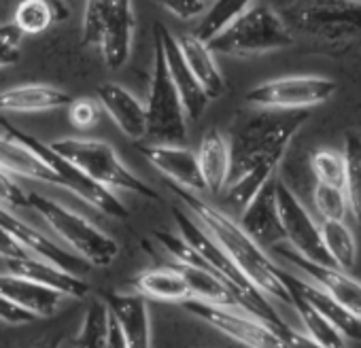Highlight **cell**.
<instances>
[{
  "label": "cell",
  "mask_w": 361,
  "mask_h": 348,
  "mask_svg": "<svg viewBox=\"0 0 361 348\" xmlns=\"http://www.w3.org/2000/svg\"><path fill=\"white\" fill-rule=\"evenodd\" d=\"M279 333L283 335V340L287 342V346H289V348H327V346H323V344H319V342L310 340L306 333H302V331H298V329L289 327L287 323H285L283 327H279Z\"/></svg>",
  "instance_id": "43"
},
{
  "label": "cell",
  "mask_w": 361,
  "mask_h": 348,
  "mask_svg": "<svg viewBox=\"0 0 361 348\" xmlns=\"http://www.w3.org/2000/svg\"><path fill=\"white\" fill-rule=\"evenodd\" d=\"M170 192L178 196V200L185 204L192 217L204 228V232L228 253V257L262 293L283 304H291V293L283 282V270L272 263L264 247H259L238 221H234L217 206L209 204L198 192L178 187L174 183H170Z\"/></svg>",
  "instance_id": "3"
},
{
  "label": "cell",
  "mask_w": 361,
  "mask_h": 348,
  "mask_svg": "<svg viewBox=\"0 0 361 348\" xmlns=\"http://www.w3.org/2000/svg\"><path fill=\"white\" fill-rule=\"evenodd\" d=\"M7 268L11 274L24 276L28 280L41 282L45 287H51L60 293H64L66 297H85L90 293V285L87 280H83L79 274L66 272L54 263H47L35 255L24 257V259H7Z\"/></svg>",
  "instance_id": "23"
},
{
  "label": "cell",
  "mask_w": 361,
  "mask_h": 348,
  "mask_svg": "<svg viewBox=\"0 0 361 348\" xmlns=\"http://www.w3.org/2000/svg\"><path fill=\"white\" fill-rule=\"evenodd\" d=\"M75 98L54 85L22 83L0 92V113H47L68 108Z\"/></svg>",
  "instance_id": "22"
},
{
  "label": "cell",
  "mask_w": 361,
  "mask_h": 348,
  "mask_svg": "<svg viewBox=\"0 0 361 348\" xmlns=\"http://www.w3.org/2000/svg\"><path fill=\"white\" fill-rule=\"evenodd\" d=\"M306 121V111H262L236 128L230 138L232 168L224 192L232 204L245 209L274 179L289 142Z\"/></svg>",
  "instance_id": "1"
},
{
  "label": "cell",
  "mask_w": 361,
  "mask_h": 348,
  "mask_svg": "<svg viewBox=\"0 0 361 348\" xmlns=\"http://www.w3.org/2000/svg\"><path fill=\"white\" fill-rule=\"evenodd\" d=\"M0 204L11 209H30L28 194L11 179V172L0 168Z\"/></svg>",
  "instance_id": "40"
},
{
  "label": "cell",
  "mask_w": 361,
  "mask_h": 348,
  "mask_svg": "<svg viewBox=\"0 0 361 348\" xmlns=\"http://www.w3.org/2000/svg\"><path fill=\"white\" fill-rule=\"evenodd\" d=\"M183 306L190 314L198 316L200 321L215 327L224 335L236 340L238 344H245L249 348H289L276 327L249 312L213 306L198 299H190Z\"/></svg>",
  "instance_id": "11"
},
{
  "label": "cell",
  "mask_w": 361,
  "mask_h": 348,
  "mask_svg": "<svg viewBox=\"0 0 361 348\" xmlns=\"http://www.w3.org/2000/svg\"><path fill=\"white\" fill-rule=\"evenodd\" d=\"M153 32H155V39L164 47V56H166V62H168V70L172 75V81H174L180 98H183L188 117L192 121H198L204 115V111H207V106L211 102L209 94L204 92V87L200 85V81L192 73V68L185 62L183 54H180V47H178L176 37L161 22H157L153 26Z\"/></svg>",
  "instance_id": "15"
},
{
  "label": "cell",
  "mask_w": 361,
  "mask_h": 348,
  "mask_svg": "<svg viewBox=\"0 0 361 348\" xmlns=\"http://www.w3.org/2000/svg\"><path fill=\"white\" fill-rule=\"evenodd\" d=\"M336 83L317 75H291L266 81L247 92V100L262 111H306L327 102Z\"/></svg>",
  "instance_id": "10"
},
{
  "label": "cell",
  "mask_w": 361,
  "mask_h": 348,
  "mask_svg": "<svg viewBox=\"0 0 361 348\" xmlns=\"http://www.w3.org/2000/svg\"><path fill=\"white\" fill-rule=\"evenodd\" d=\"M276 181L279 179H270L257 192V196L243 209V217H240V225L245 228V232L264 249L266 247L276 249L287 240L279 213Z\"/></svg>",
  "instance_id": "16"
},
{
  "label": "cell",
  "mask_w": 361,
  "mask_h": 348,
  "mask_svg": "<svg viewBox=\"0 0 361 348\" xmlns=\"http://www.w3.org/2000/svg\"><path fill=\"white\" fill-rule=\"evenodd\" d=\"M134 32H136V15H134L132 0H113L98 43L102 60L111 70H119L130 60Z\"/></svg>",
  "instance_id": "17"
},
{
  "label": "cell",
  "mask_w": 361,
  "mask_h": 348,
  "mask_svg": "<svg viewBox=\"0 0 361 348\" xmlns=\"http://www.w3.org/2000/svg\"><path fill=\"white\" fill-rule=\"evenodd\" d=\"M293 45V32L285 18L268 5H253L224 32L209 41L215 54L230 58H251L281 51Z\"/></svg>",
  "instance_id": "5"
},
{
  "label": "cell",
  "mask_w": 361,
  "mask_h": 348,
  "mask_svg": "<svg viewBox=\"0 0 361 348\" xmlns=\"http://www.w3.org/2000/svg\"><path fill=\"white\" fill-rule=\"evenodd\" d=\"M274 251L285 261L293 263L300 272H304L325 293H329L334 299H338L348 312H353L357 318H361V282L359 280H355L353 276H348L340 268H329V266L314 263V261L306 259L304 255H300L298 251L287 249L283 244L276 247Z\"/></svg>",
  "instance_id": "14"
},
{
  "label": "cell",
  "mask_w": 361,
  "mask_h": 348,
  "mask_svg": "<svg viewBox=\"0 0 361 348\" xmlns=\"http://www.w3.org/2000/svg\"><path fill=\"white\" fill-rule=\"evenodd\" d=\"M109 321L111 312L102 297L87 306L83 325L73 340L75 348H109Z\"/></svg>",
  "instance_id": "33"
},
{
  "label": "cell",
  "mask_w": 361,
  "mask_h": 348,
  "mask_svg": "<svg viewBox=\"0 0 361 348\" xmlns=\"http://www.w3.org/2000/svg\"><path fill=\"white\" fill-rule=\"evenodd\" d=\"M0 168H5L7 172L30 179V181H41V183L60 187L58 174L32 149L11 138L9 134L0 136Z\"/></svg>",
  "instance_id": "26"
},
{
  "label": "cell",
  "mask_w": 361,
  "mask_h": 348,
  "mask_svg": "<svg viewBox=\"0 0 361 348\" xmlns=\"http://www.w3.org/2000/svg\"><path fill=\"white\" fill-rule=\"evenodd\" d=\"M58 346H60V337L54 335V337H43V340H39V342L32 344L30 348H58Z\"/></svg>",
  "instance_id": "45"
},
{
  "label": "cell",
  "mask_w": 361,
  "mask_h": 348,
  "mask_svg": "<svg viewBox=\"0 0 361 348\" xmlns=\"http://www.w3.org/2000/svg\"><path fill=\"white\" fill-rule=\"evenodd\" d=\"M22 30L11 22L0 26V68L11 66L20 60V41H22Z\"/></svg>",
  "instance_id": "39"
},
{
  "label": "cell",
  "mask_w": 361,
  "mask_h": 348,
  "mask_svg": "<svg viewBox=\"0 0 361 348\" xmlns=\"http://www.w3.org/2000/svg\"><path fill=\"white\" fill-rule=\"evenodd\" d=\"M132 285L136 293L149 299H157V302H183L185 304L192 299V291L185 278L170 263L140 272L138 276H134Z\"/></svg>",
  "instance_id": "28"
},
{
  "label": "cell",
  "mask_w": 361,
  "mask_h": 348,
  "mask_svg": "<svg viewBox=\"0 0 361 348\" xmlns=\"http://www.w3.org/2000/svg\"><path fill=\"white\" fill-rule=\"evenodd\" d=\"M138 151L147 157V161L161 172L164 177L178 185L192 192H207V183L200 170L198 153L188 149L185 144H138Z\"/></svg>",
  "instance_id": "13"
},
{
  "label": "cell",
  "mask_w": 361,
  "mask_h": 348,
  "mask_svg": "<svg viewBox=\"0 0 361 348\" xmlns=\"http://www.w3.org/2000/svg\"><path fill=\"white\" fill-rule=\"evenodd\" d=\"M198 161L207 183V192L219 196L226 192L230 168H232V149L230 138H226L219 130H209L198 149Z\"/></svg>",
  "instance_id": "25"
},
{
  "label": "cell",
  "mask_w": 361,
  "mask_h": 348,
  "mask_svg": "<svg viewBox=\"0 0 361 348\" xmlns=\"http://www.w3.org/2000/svg\"><path fill=\"white\" fill-rule=\"evenodd\" d=\"M30 209L37 211L45 223L87 263L96 268H106L119 255V244L98 225H94L83 215L49 200L41 194H28Z\"/></svg>",
  "instance_id": "8"
},
{
  "label": "cell",
  "mask_w": 361,
  "mask_h": 348,
  "mask_svg": "<svg viewBox=\"0 0 361 348\" xmlns=\"http://www.w3.org/2000/svg\"><path fill=\"white\" fill-rule=\"evenodd\" d=\"M283 282L289 293L302 295L314 310H319L344 337L361 340V318H357L353 312H348L338 299H334L329 293H325L319 285L302 280L289 272L283 270Z\"/></svg>",
  "instance_id": "20"
},
{
  "label": "cell",
  "mask_w": 361,
  "mask_h": 348,
  "mask_svg": "<svg viewBox=\"0 0 361 348\" xmlns=\"http://www.w3.org/2000/svg\"><path fill=\"white\" fill-rule=\"evenodd\" d=\"M291 306L295 308V312L304 325V331L310 340H314L327 348H344V335L319 310H314L302 295L291 293Z\"/></svg>",
  "instance_id": "31"
},
{
  "label": "cell",
  "mask_w": 361,
  "mask_h": 348,
  "mask_svg": "<svg viewBox=\"0 0 361 348\" xmlns=\"http://www.w3.org/2000/svg\"><path fill=\"white\" fill-rule=\"evenodd\" d=\"M30 255L32 253L20 240H16L3 225H0V257L7 261V259H24Z\"/></svg>",
  "instance_id": "41"
},
{
  "label": "cell",
  "mask_w": 361,
  "mask_h": 348,
  "mask_svg": "<svg viewBox=\"0 0 361 348\" xmlns=\"http://www.w3.org/2000/svg\"><path fill=\"white\" fill-rule=\"evenodd\" d=\"M153 3L183 22L202 18L211 7V0H153Z\"/></svg>",
  "instance_id": "38"
},
{
  "label": "cell",
  "mask_w": 361,
  "mask_h": 348,
  "mask_svg": "<svg viewBox=\"0 0 361 348\" xmlns=\"http://www.w3.org/2000/svg\"><path fill=\"white\" fill-rule=\"evenodd\" d=\"M170 266H174L180 276L185 278L190 291H192V299L198 302H207L213 306H224V308H232V310H240L245 312L240 299L236 297V293L215 274H211L209 270L196 266V263H180V261H170Z\"/></svg>",
  "instance_id": "27"
},
{
  "label": "cell",
  "mask_w": 361,
  "mask_h": 348,
  "mask_svg": "<svg viewBox=\"0 0 361 348\" xmlns=\"http://www.w3.org/2000/svg\"><path fill=\"white\" fill-rule=\"evenodd\" d=\"M291 32L323 45L361 41V0H293L283 13Z\"/></svg>",
  "instance_id": "4"
},
{
  "label": "cell",
  "mask_w": 361,
  "mask_h": 348,
  "mask_svg": "<svg viewBox=\"0 0 361 348\" xmlns=\"http://www.w3.org/2000/svg\"><path fill=\"white\" fill-rule=\"evenodd\" d=\"M310 168L317 177V183L344 187L346 183V163L344 155L334 149H319L310 157Z\"/></svg>",
  "instance_id": "34"
},
{
  "label": "cell",
  "mask_w": 361,
  "mask_h": 348,
  "mask_svg": "<svg viewBox=\"0 0 361 348\" xmlns=\"http://www.w3.org/2000/svg\"><path fill=\"white\" fill-rule=\"evenodd\" d=\"M321 236L336 266L344 272L353 270L357 263V242L346 221H323Z\"/></svg>",
  "instance_id": "32"
},
{
  "label": "cell",
  "mask_w": 361,
  "mask_h": 348,
  "mask_svg": "<svg viewBox=\"0 0 361 348\" xmlns=\"http://www.w3.org/2000/svg\"><path fill=\"white\" fill-rule=\"evenodd\" d=\"M119 323L130 348H151V323L147 297L140 293L106 291L100 295Z\"/></svg>",
  "instance_id": "19"
},
{
  "label": "cell",
  "mask_w": 361,
  "mask_h": 348,
  "mask_svg": "<svg viewBox=\"0 0 361 348\" xmlns=\"http://www.w3.org/2000/svg\"><path fill=\"white\" fill-rule=\"evenodd\" d=\"M312 200H314V209L323 217V221H344L346 215L350 213L344 187L317 183Z\"/></svg>",
  "instance_id": "35"
},
{
  "label": "cell",
  "mask_w": 361,
  "mask_h": 348,
  "mask_svg": "<svg viewBox=\"0 0 361 348\" xmlns=\"http://www.w3.org/2000/svg\"><path fill=\"white\" fill-rule=\"evenodd\" d=\"M176 41L180 47V54H183L185 62L190 64L192 73L196 75V79L209 94V98L215 100V98L224 96L226 79L215 60V51L209 47V43L202 41L200 37H196V32H183L176 37Z\"/></svg>",
  "instance_id": "24"
},
{
  "label": "cell",
  "mask_w": 361,
  "mask_h": 348,
  "mask_svg": "<svg viewBox=\"0 0 361 348\" xmlns=\"http://www.w3.org/2000/svg\"><path fill=\"white\" fill-rule=\"evenodd\" d=\"M0 295L13 302L18 308L35 314L37 318L51 316L64 302V293L45 287L41 282L28 280L18 274H0Z\"/></svg>",
  "instance_id": "21"
},
{
  "label": "cell",
  "mask_w": 361,
  "mask_h": 348,
  "mask_svg": "<svg viewBox=\"0 0 361 348\" xmlns=\"http://www.w3.org/2000/svg\"><path fill=\"white\" fill-rule=\"evenodd\" d=\"M111 5H113V0H85L83 26H81V43L83 45L98 47L102 26H104Z\"/></svg>",
  "instance_id": "36"
},
{
  "label": "cell",
  "mask_w": 361,
  "mask_h": 348,
  "mask_svg": "<svg viewBox=\"0 0 361 348\" xmlns=\"http://www.w3.org/2000/svg\"><path fill=\"white\" fill-rule=\"evenodd\" d=\"M253 5L255 0H213L209 11L202 15L196 28V37L209 43L219 32H224L232 22H236L243 13H247Z\"/></svg>",
  "instance_id": "30"
},
{
  "label": "cell",
  "mask_w": 361,
  "mask_h": 348,
  "mask_svg": "<svg viewBox=\"0 0 361 348\" xmlns=\"http://www.w3.org/2000/svg\"><path fill=\"white\" fill-rule=\"evenodd\" d=\"M49 144L106 189H121L147 200H159L157 192L136 177L109 142L94 138H60Z\"/></svg>",
  "instance_id": "6"
},
{
  "label": "cell",
  "mask_w": 361,
  "mask_h": 348,
  "mask_svg": "<svg viewBox=\"0 0 361 348\" xmlns=\"http://www.w3.org/2000/svg\"><path fill=\"white\" fill-rule=\"evenodd\" d=\"M0 128L5 130V134H9L11 138L20 140L22 144H26L28 149H32L60 179V187H66L68 192H73L75 196H79L81 200H85L87 204H92L94 209H98L100 213L113 217V219H128L130 213L126 209V204L104 185L96 183L94 179H90L83 170H79L75 163H71L66 157H62L58 151L51 149V144L39 140L37 136L20 130L18 125H13L9 119L0 117Z\"/></svg>",
  "instance_id": "9"
},
{
  "label": "cell",
  "mask_w": 361,
  "mask_h": 348,
  "mask_svg": "<svg viewBox=\"0 0 361 348\" xmlns=\"http://www.w3.org/2000/svg\"><path fill=\"white\" fill-rule=\"evenodd\" d=\"M147 138L155 144H185L188 142V111L180 98L161 43L153 45V68L147 96Z\"/></svg>",
  "instance_id": "7"
},
{
  "label": "cell",
  "mask_w": 361,
  "mask_h": 348,
  "mask_svg": "<svg viewBox=\"0 0 361 348\" xmlns=\"http://www.w3.org/2000/svg\"><path fill=\"white\" fill-rule=\"evenodd\" d=\"M276 200H279L283 230H285L287 242L293 244V251H298L300 255H304L306 259L314 263L338 268L323 242L321 225L314 223V219L308 215L304 204L283 181H276Z\"/></svg>",
  "instance_id": "12"
},
{
  "label": "cell",
  "mask_w": 361,
  "mask_h": 348,
  "mask_svg": "<svg viewBox=\"0 0 361 348\" xmlns=\"http://www.w3.org/2000/svg\"><path fill=\"white\" fill-rule=\"evenodd\" d=\"M344 163H346V183L344 192L348 198L350 215L361 232V134L350 130L344 136Z\"/></svg>",
  "instance_id": "29"
},
{
  "label": "cell",
  "mask_w": 361,
  "mask_h": 348,
  "mask_svg": "<svg viewBox=\"0 0 361 348\" xmlns=\"http://www.w3.org/2000/svg\"><path fill=\"white\" fill-rule=\"evenodd\" d=\"M0 318H3L5 323H11V325H26V323H32L37 321L35 314L18 308L13 302H9L7 297L0 295Z\"/></svg>",
  "instance_id": "42"
},
{
  "label": "cell",
  "mask_w": 361,
  "mask_h": 348,
  "mask_svg": "<svg viewBox=\"0 0 361 348\" xmlns=\"http://www.w3.org/2000/svg\"><path fill=\"white\" fill-rule=\"evenodd\" d=\"M109 348H130L128 340H126V335H123V331H121V327H119V323L115 321L113 314H111V321H109Z\"/></svg>",
  "instance_id": "44"
},
{
  "label": "cell",
  "mask_w": 361,
  "mask_h": 348,
  "mask_svg": "<svg viewBox=\"0 0 361 348\" xmlns=\"http://www.w3.org/2000/svg\"><path fill=\"white\" fill-rule=\"evenodd\" d=\"M174 223L178 228L180 236H174L172 232H155V240L159 247L180 263H196L217 278H221L240 299L245 312L270 323L272 327H283L285 321L274 310V304L266 293H262L247 276L245 272L228 257V253L204 232V228L192 217L190 211H180L178 206L172 209Z\"/></svg>",
  "instance_id": "2"
},
{
  "label": "cell",
  "mask_w": 361,
  "mask_h": 348,
  "mask_svg": "<svg viewBox=\"0 0 361 348\" xmlns=\"http://www.w3.org/2000/svg\"><path fill=\"white\" fill-rule=\"evenodd\" d=\"M102 111L132 140L140 142L147 136V104L119 83H102L96 89Z\"/></svg>",
  "instance_id": "18"
},
{
  "label": "cell",
  "mask_w": 361,
  "mask_h": 348,
  "mask_svg": "<svg viewBox=\"0 0 361 348\" xmlns=\"http://www.w3.org/2000/svg\"><path fill=\"white\" fill-rule=\"evenodd\" d=\"M100 102L92 98H75L68 106V119L77 130H92L100 121Z\"/></svg>",
  "instance_id": "37"
}]
</instances>
